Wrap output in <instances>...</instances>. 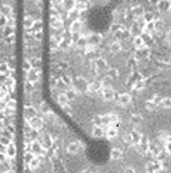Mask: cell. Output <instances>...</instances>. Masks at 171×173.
Returning <instances> with one entry per match:
<instances>
[{
	"label": "cell",
	"instance_id": "cell-1",
	"mask_svg": "<svg viewBox=\"0 0 171 173\" xmlns=\"http://www.w3.org/2000/svg\"><path fill=\"white\" fill-rule=\"evenodd\" d=\"M28 121H29V126H30V128H32V129L35 130V131L40 130V129L43 127V120L40 118V117H38V116H35V117H33V118L29 119Z\"/></svg>",
	"mask_w": 171,
	"mask_h": 173
},
{
	"label": "cell",
	"instance_id": "cell-2",
	"mask_svg": "<svg viewBox=\"0 0 171 173\" xmlns=\"http://www.w3.org/2000/svg\"><path fill=\"white\" fill-rule=\"evenodd\" d=\"M43 151H44V148L41 146L40 142L33 141V142L31 143V152H32L33 154H40V153H42Z\"/></svg>",
	"mask_w": 171,
	"mask_h": 173
},
{
	"label": "cell",
	"instance_id": "cell-3",
	"mask_svg": "<svg viewBox=\"0 0 171 173\" xmlns=\"http://www.w3.org/2000/svg\"><path fill=\"white\" fill-rule=\"evenodd\" d=\"M40 143H41V146H42L44 149L48 148V147H51V144H52L51 137H50L49 135H44V136H42Z\"/></svg>",
	"mask_w": 171,
	"mask_h": 173
},
{
	"label": "cell",
	"instance_id": "cell-4",
	"mask_svg": "<svg viewBox=\"0 0 171 173\" xmlns=\"http://www.w3.org/2000/svg\"><path fill=\"white\" fill-rule=\"evenodd\" d=\"M28 78H29L30 82H36L38 78H39V72L35 68H31L28 72Z\"/></svg>",
	"mask_w": 171,
	"mask_h": 173
},
{
	"label": "cell",
	"instance_id": "cell-5",
	"mask_svg": "<svg viewBox=\"0 0 171 173\" xmlns=\"http://www.w3.org/2000/svg\"><path fill=\"white\" fill-rule=\"evenodd\" d=\"M6 152H7V156L10 158H13L16 156V152H17V149H16V146L13 143H10L7 146V149H6Z\"/></svg>",
	"mask_w": 171,
	"mask_h": 173
},
{
	"label": "cell",
	"instance_id": "cell-6",
	"mask_svg": "<svg viewBox=\"0 0 171 173\" xmlns=\"http://www.w3.org/2000/svg\"><path fill=\"white\" fill-rule=\"evenodd\" d=\"M25 116L27 117V119H31L36 116V110L34 109L33 107H27L26 110H25Z\"/></svg>",
	"mask_w": 171,
	"mask_h": 173
},
{
	"label": "cell",
	"instance_id": "cell-7",
	"mask_svg": "<svg viewBox=\"0 0 171 173\" xmlns=\"http://www.w3.org/2000/svg\"><path fill=\"white\" fill-rule=\"evenodd\" d=\"M28 165H29L30 169H36V168L40 165V160H39L36 157H34L33 159L28 163Z\"/></svg>",
	"mask_w": 171,
	"mask_h": 173
},
{
	"label": "cell",
	"instance_id": "cell-8",
	"mask_svg": "<svg viewBox=\"0 0 171 173\" xmlns=\"http://www.w3.org/2000/svg\"><path fill=\"white\" fill-rule=\"evenodd\" d=\"M23 25H25V28H26V29H31V28H33V27H34L33 19H32V18H30V17L26 18V20H25V23H23Z\"/></svg>",
	"mask_w": 171,
	"mask_h": 173
},
{
	"label": "cell",
	"instance_id": "cell-9",
	"mask_svg": "<svg viewBox=\"0 0 171 173\" xmlns=\"http://www.w3.org/2000/svg\"><path fill=\"white\" fill-rule=\"evenodd\" d=\"M11 7L8 6V5H6V6H2V8H1V13L5 17H9L11 15Z\"/></svg>",
	"mask_w": 171,
	"mask_h": 173
},
{
	"label": "cell",
	"instance_id": "cell-10",
	"mask_svg": "<svg viewBox=\"0 0 171 173\" xmlns=\"http://www.w3.org/2000/svg\"><path fill=\"white\" fill-rule=\"evenodd\" d=\"M8 97V89H7V87H5V86H2V87H0V99H5Z\"/></svg>",
	"mask_w": 171,
	"mask_h": 173
},
{
	"label": "cell",
	"instance_id": "cell-11",
	"mask_svg": "<svg viewBox=\"0 0 171 173\" xmlns=\"http://www.w3.org/2000/svg\"><path fill=\"white\" fill-rule=\"evenodd\" d=\"M9 71V65L7 63H1L0 64V74H6Z\"/></svg>",
	"mask_w": 171,
	"mask_h": 173
},
{
	"label": "cell",
	"instance_id": "cell-12",
	"mask_svg": "<svg viewBox=\"0 0 171 173\" xmlns=\"http://www.w3.org/2000/svg\"><path fill=\"white\" fill-rule=\"evenodd\" d=\"M17 107V103L15 99H10L8 103H7V108L8 109H11V110H15Z\"/></svg>",
	"mask_w": 171,
	"mask_h": 173
},
{
	"label": "cell",
	"instance_id": "cell-13",
	"mask_svg": "<svg viewBox=\"0 0 171 173\" xmlns=\"http://www.w3.org/2000/svg\"><path fill=\"white\" fill-rule=\"evenodd\" d=\"M15 85H16V80H15L13 77H9L8 80H7V86H8L9 88L13 89V88H15Z\"/></svg>",
	"mask_w": 171,
	"mask_h": 173
},
{
	"label": "cell",
	"instance_id": "cell-14",
	"mask_svg": "<svg viewBox=\"0 0 171 173\" xmlns=\"http://www.w3.org/2000/svg\"><path fill=\"white\" fill-rule=\"evenodd\" d=\"M25 158H26V161L28 162V163H29V162H30V161H31V160H32V159L34 158V154L32 153V152H31V151H30V152H27L26 156H25Z\"/></svg>",
	"mask_w": 171,
	"mask_h": 173
},
{
	"label": "cell",
	"instance_id": "cell-15",
	"mask_svg": "<svg viewBox=\"0 0 171 173\" xmlns=\"http://www.w3.org/2000/svg\"><path fill=\"white\" fill-rule=\"evenodd\" d=\"M6 29H7V30H6V31H3V34H5L6 36H9L11 33H13V29H12L11 27H7Z\"/></svg>",
	"mask_w": 171,
	"mask_h": 173
},
{
	"label": "cell",
	"instance_id": "cell-16",
	"mask_svg": "<svg viewBox=\"0 0 171 173\" xmlns=\"http://www.w3.org/2000/svg\"><path fill=\"white\" fill-rule=\"evenodd\" d=\"M0 142H1V143H2V144H7V146H8V144H10V143H11V142H10V141H9V139H7V138H3V137H2V138H1V139H0Z\"/></svg>",
	"mask_w": 171,
	"mask_h": 173
},
{
	"label": "cell",
	"instance_id": "cell-17",
	"mask_svg": "<svg viewBox=\"0 0 171 173\" xmlns=\"http://www.w3.org/2000/svg\"><path fill=\"white\" fill-rule=\"evenodd\" d=\"M6 156H5V153H1L0 152V163H2V162H5L6 161Z\"/></svg>",
	"mask_w": 171,
	"mask_h": 173
}]
</instances>
